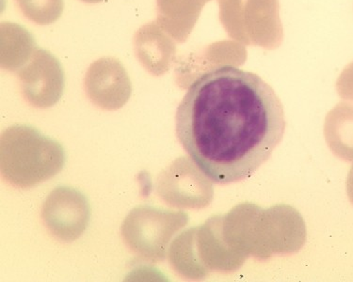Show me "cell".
<instances>
[{
  "label": "cell",
  "mask_w": 353,
  "mask_h": 282,
  "mask_svg": "<svg viewBox=\"0 0 353 282\" xmlns=\"http://www.w3.org/2000/svg\"><path fill=\"white\" fill-rule=\"evenodd\" d=\"M82 1L87 2V3H99V2L104 1V0H82Z\"/></svg>",
  "instance_id": "3957f363"
},
{
  "label": "cell",
  "mask_w": 353,
  "mask_h": 282,
  "mask_svg": "<svg viewBox=\"0 0 353 282\" xmlns=\"http://www.w3.org/2000/svg\"><path fill=\"white\" fill-rule=\"evenodd\" d=\"M285 112L259 76L221 66L195 79L180 102L175 130L180 144L213 183L246 180L282 140Z\"/></svg>",
  "instance_id": "6da1fadb"
},
{
  "label": "cell",
  "mask_w": 353,
  "mask_h": 282,
  "mask_svg": "<svg viewBox=\"0 0 353 282\" xmlns=\"http://www.w3.org/2000/svg\"><path fill=\"white\" fill-rule=\"evenodd\" d=\"M20 11L30 21L38 25H49L61 17L63 0H15Z\"/></svg>",
  "instance_id": "7a4b0ae2"
}]
</instances>
